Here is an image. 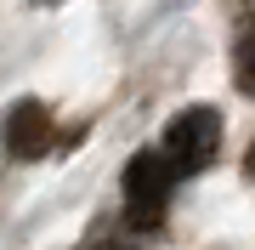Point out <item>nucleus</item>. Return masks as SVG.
<instances>
[{"mask_svg":"<svg viewBox=\"0 0 255 250\" xmlns=\"http://www.w3.org/2000/svg\"><path fill=\"white\" fill-rule=\"evenodd\" d=\"M221 148V114L216 108H182L170 125H164V159H170V171L176 176H187V171H204L210 159H216Z\"/></svg>","mask_w":255,"mask_h":250,"instance_id":"1","label":"nucleus"},{"mask_svg":"<svg viewBox=\"0 0 255 250\" xmlns=\"http://www.w3.org/2000/svg\"><path fill=\"white\" fill-rule=\"evenodd\" d=\"M170 188H176V171L164 154H136L125 165V216L130 228H159L164 222V205H170Z\"/></svg>","mask_w":255,"mask_h":250,"instance_id":"2","label":"nucleus"},{"mask_svg":"<svg viewBox=\"0 0 255 250\" xmlns=\"http://www.w3.org/2000/svg\"><path fill=\"white\" fill-rule=\"evenodd\" d=\"M0 142H6L11 159H40L51 148V114H46V102H34V97L11 102L6 125H0Z\"/></svg>","mask_w":255,"mask_h":250,"instance_id":"3","label":"nucleus"},{"mask_svg":"<svg viewBox=\"0 0 255 250\" xmlns=\"http://www.w3.org/2000/svg\"><path fill=\"white\" fill-rule=\"evenodd\" d=\"M244 85L255 91V34H250V51H244Z\"/></svg>","mask_w":255,"mask_h":250,"instance_id":"4","label":"nucleus"},{"mask_svg":"<svg viewBox=\"0 0 255 250\" xmlns=\"http://www.w3.org/2000/svg\"><path fill=\"white\" fill-rule=\"evenodd\" d=\"M244 165H250V176H255V148H250V159H244Z\"/></svg>","mask_w":255,"mask_h":250,"instance_id":"5","label":"nucleus"}]
</instances>
